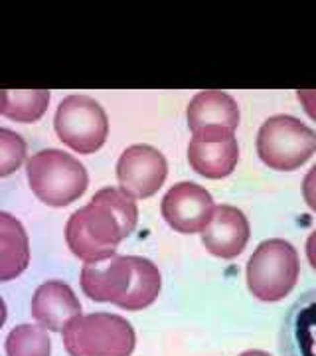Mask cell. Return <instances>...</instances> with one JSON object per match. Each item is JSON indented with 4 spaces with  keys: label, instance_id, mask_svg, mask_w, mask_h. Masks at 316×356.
<instances>
[{
    "label": "cell",
    "instance_id": "obj_1",
    "mask_svg": "<svg viewBox=\"0 0 316 356\" xmlns=\"http://www.w3.org/2000/svg\"><path fill=\"white\" fill-rule=\"evenodd\" d=\"M139 210L135 198L121 188L107 186L95 192L91 202L74 212L65 224V242L81 261L107 259L119 243L137 228Z\"/></svg>",
    "mask_w": 316,
    "mask_h": 356
},
{
    "label": "cell",
    "instance_id": "obj_2",
    "mask_svg": "<svg viewBox=\"0 0 316 356\" xmlns=\"http://www.w3.org/2000/svg\"><path fill=\"white\" fill-rule=\"evenodd\" d=\"M160 287L158 267L139 255H111L81 269V289L91 301L113 303L126 311L151 307Z\"/></svg>",
    "mask_w": 316,
    "mask_h": 356
},
{
    "label": "cell",
    "instance_id": "obj_3",
    "mask_svg": "<svg viewBox=\"0 0 316 356\" xmlns=\"http://www.w3.org/2000/svg\"><path fill=\"white\" fill-rule=\"evenodd\" d=\"M26 175L36 198L53 208L74 204L89 184L85 166L76 156L58 149L32 154L26 163Z\"/></svg>",
    "mask_w": 316,
    "mask_h": 356
},
{
    "label": "cell",
    "instance_id": "obj_4",
    "mask_svg": "<svg viewBox=\"0 0 316 356\" xmlns=\"http://www.w3.org/2000/svg\"><path fill=\"white\" fill-rule=\"evenodd\" d=\"M62 332L69 356H131L137 341L131 323L111 313L79 315Z\"/></svg>",
    "mask_w": 316,
    "mask_h": 356
},
{
    "label": "cell",
    "instance_id": "obj_5",
    "mask_svg": "<svg viewBox=\"0 0 316 356\" xmlns=\"http://www.w3.org/2000/svg\"><path fill=\"white\" fill-rule=\"evenodd\" d=\"M301 273L299 254L285 240H265L247 261V287L259 301L275 303L294 289Z\"/></svg>",
    "mask_w": 316,
    "mask_h": 356
},
{
    "label": "cell",
    "instance_id": "obj_6",
    "mask_svg": "<svg viewBox=\"0 0 316 356\" xmlns=\"http://www.w3.org/2000/svg\"><path fill=\"white\" fill-rule=\"evenodd\" d=\"M257 153L275 170H297L316 153V133L291 115H275L257 133Z\"/></svg>",
    "mask_w": 316,
    "mask_h": 356
},
{
    "label": "cell",
    "instance_id": "obj_7",
    "mask_svg": "<svg viewBox=\"0 0 316 356\" xmlns=\"http://www.w3.org/2000/svg\"><path fill=\"white\" fill-rule=\"evenodd\" d=\"M53 127L60 140L72 151L91 154L105 145L109 135V119L95 99L85 95H69L60 103Z\"/></svg>",
    "mask_w": 316,
    "mask_h": 356
},
{
    "label": "cell",
    "instance_id": "obj_8",
    "mask_svg": "<svg viewBox=\"0 0 316 356\" xmlns=\"http://www.w3.org/2000/svg\"><path fill=\"white\" fill-rule=\"evenodd\" d=\"M168 175L165 154L151 145H133L119 156L117 180L121 191L133 198H151L165 184Z\"/></svg>",
    "mask_w": 316,
    "mask_h": 356
},
{
    "label": "cell",
    "instance_id": "obj_9",
    "mask_svg": "<svg viewBox=\"0 0 316 356\" xmlns=\"http://www.w3.org/2000/svg\"><path fill=\"white\" fill-rule=\"evenodd\" d=\"M160 210L170 228L180 234H198L210 224L215 206L206 188L194 182H180L166 192Z\"/></svg>",
    "mask_w": 316,
    "mask_h": 356
},
{
    "label": "cell",
    "instance_id": "obj_10",
    "mask_svg": "<svg viewBox=\"0 0 316 356\" xmlns=\"http://www.w3.org/2000/svg\"><path fill=\"white\" fill-rule=\"evenodd\" d=\"M240 161V147L233 133H196L188 145L190 166L206 178H224L233 172Z\"/></svg>",
    "mask_w": 316,
    "mask_h": 356
},
{
    "label": "cell",
    "instance_id": "obj_11",
    "mask_svg": "<svg viewBox=\"0 0 316 356\" xmlns=\"http://www.w3.org/2000/svg\"><path fill=\"white\" fill-rule=\"evenodd\" d=\"M281 356H316V289L303 293L285 315L278 332Z\"/></svg>",
    "mask_w": 316,
    "mask_h": 356
},
{
    "label": "cell",
    "instance_id": "obj_12",
    "mask_svg": "<svg viewBox=\"0 0 316 356\" xmlns=\"http://www.w3.org/2000/svg\"><path fill=\"white\" fill-rule=\"evenodd\" d=\"M249 242V222L235 206H217L210 224L202 232V243L215 257L233 259Z\"/></svg>",
    "mask_w": 316,
    "mask_h": 356
},
{
    "label": "cell",
    "instance_id": "obj_13",
    "mask_svg": "<svg viewBox=\"0 0 316 356\" xmlns=\"http://www.w3.org/2000/svg\"><path fill=\"white\" fill-rule=\"evenodd\" d=\"M81 315V303L63 281L42 283L32 297V317L46 331L62 332L69 321Z\"/></svg>",
    "mask_w": 316,
    "mask_h": 356
},
{
    "label": "cell",
    "instance_id": "obj_14",
    "mask_svg": "<svg viewBox=\"0 0 316 356\" xmlns=\"http://www.w3.org/2000/svg\"><path fill=\"white\" fill-rule=\"evenodd\" d=\"M240 125V107L224 91H202L188 105V127L196 133H233Z\"/></svg>",
    "mask_w": 316,
    "mask_h": 356
},
{
    "label": "cell",
    "instance_id": "obj_15",
    "mask_svg": "<svg viewBox=\"0 0 316 356\" xmlns=\"http://www.w3.org/2000/svg\"><path fill=\"white\" fill-rule=\"evenodd\" d=\"M30 264V242L20 220L0 212V281L22 275Z\"/></svg>",
    "mask_w": 316,
    "mask_h": 356
},
{
    "label": "cell",
    "instance_id": "obj_16",
    "mask_svg": "<svg viewBox=\"0 0 316 356\" xmlns=\"http://www.w3.org/2000/svg\"><path fill=\"white\" fill-rule=\"evenodd\" d=\"M50 91L46 89H6L4 115L18 123H34L46 113Z\"/></svg>",
    "mask_w": 316,
    "mask_h": 356
},
{
    "label": "cell",
    "instance_id": "obj_17",
    "mask_svg": "<svg viewBox=\"0 0 316 356\" xmlns=\"http://www.w3.org/2000/svg\"><path fill=\"white\" fill-rule=\"evenodd\" d=\"M6 356H50L51 341L40 325H18L6 337Z\"/></svg>",
    "mask_w": 316,
    "mask_h": 356
},
{
    "label": "cell",
    "instance_id": "obj_18",
    "mask_svg": "<svg viewBox=\"0 0 316 356\" xmlns=\"http://www.w3.org/2000/svg\"><path fill=\"white\" fill-rule=\"evenodd\" d=\"M26 159V140L10 129L0 127V178L14 175Z\"/></svg>",
    "mask_w": 316,
    "mask_h": 356
},
{
    "label": "cell",
    "instance_id": "obj_19",
    "mask_svg": "<svg viewBox=\"0 0 316 356\" xmlns=\"http://www.w3.org/2000/svg\"><path fill=\"white\" fill-rule=\"evenodd\" d=\"M303 196L304 202L308 204V208L316 212V165L306 172L303 180Z\"/></svg>",
    "mask_w": 316,
    "mask_h": 356
},
{
    "label": "cell",
    "instance_id": "obj_20",
    "mask_svg": "<svg viewBox=\"0 0 316 356\" xmlns=\"http://www.w3.org/2000/svg\"><path fill=\"white\" fill-rule=\"evenodd\" d=\"M297 97H299L301 103H303L304 111H306V113L310 115V117L316 121V91L303 89V91H299V93H297Z\"/></svg>",
    "mask_w": 316,
    "mask_h": 356
},
{
    "label": "cell",
    "instance_id": "obj_21",
    "mask_svg": "<svg viewBox=\"0 0 316 356\" xmlns=\"http://www.w3.org/2000/svg\"><path fill=\"white\" fill-rule=\"evenodd\" d=\"M306 257H308V264L316 271V232H313L306 240Z\"/></svg>",
    "mask_w": 316,
    "mask_h": 356
},
{
    "label": "cell",
    "instance_id": "obj_22",
    "mask_svg": "<svg viewBox=\"0 0 316 356\" xmlns=\"http://www.w3.org/2000/svg\"><path fill=\"white\" fill-rule=\"evenodd\" d=\"M4 323H6V303H4V299L0 297V329L4 327Z\"/></svg>",
    "mask_w": 316,
    "mask_h": 356
},
{
    "label": "cell",
    "instance_id": "obj_23",
    "mask_svg": "<svg viewBox=\"0 0 316 356\" xmlns=\"http://www.w3.org/2000/svg\"><path fill=\"white\" fill-rule=\"evenodd\" d=\"M6 109V89H0V113Z\"/></svg>",
    "mask_w": 316,
    "mask_h": 356
},
{
    "label": "cell",
    "instance_id": "obj_24",
    "mask_svg": "<svg viewBox=\"0 0 316 356\" xmlns=\"http://www.w3.org/2000/svg\"><path fill=\"white\" fill-rule=\"evenodd\" d=\"M240 356H271L269 353H263V350H247V353H243Z\"/></svg>",
    "mask_w": 316,
    "mask_h": 356
}]
</instances>
